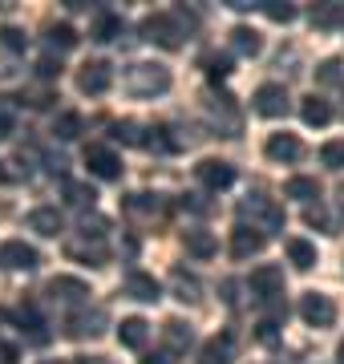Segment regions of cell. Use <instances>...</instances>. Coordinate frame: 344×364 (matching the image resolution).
<instances>
[{
  "label": "cell",
  "instance_id": "c3c4849f",
  "mask_svg": "<svg viewBox=\"0 0 344 364\" xmlns=\"http://www.w3.org/2000/svg\"><path fill=\"white\" fill-rule=\"evenodd\" d=\"M142 364H174V352H166V348H162V352H150Z\"/></svg>",
  "mask_w": 344,
  "mask_h": 364
},
{
  "label": "cell",
  "instance_id": "4dcf8cb0",
  "mask_svg": "<svg viewBox=\"0 0 344 364\" xmlns=\"http://www.w3.org/2000/svg\"><path fill=\"white\" fill-rule=\"evenodd\" d=\"M65 198L69 203H73V207H93V203H97V191H93L90 182H73V178H65Z\"/></svg>",
  "mask_w": 344,
  "mask_h": 364
},
{
  "label": "cell",
  "instance_id": "4316f807",
  "mask_svg": "<svg viewBox=\"0 0 344 364\" xmlns=\"http://www.w3.org/2000/svg\"><path fill=\"white\" fill-rule=\"evenodd\" d=\"M288 259L296 272H312L316 267V247L308 239H288Z\"/></svg>",
  "mask_w": 344,
  "mask_h": 364
},
{
  "label": "cell",
  "instance_id": "484cf974",
  "mask_svg": "<svg viewBox=\"0 0 344 364\" xmlns=\"http://www.w3.org/2000/svg\"><path fill=\"white\" fill-rule=\"evenodd\" d=\"M162 336H166V352H174V356H183V352L195 344V336H190V328H186L183 320H171V324L162 328Z\"/></svg>",
  "mask_w": 344,
  "mask_h": 364
},
{
  "label": "cell",
  "instance_id": "7bdbcfd3",
  "mask_svg": "<svg viewBox=\"0 0 344 364\" xmlns=\"http://www.w3.org/2000/svg\"><path fill=\"white\" fill-rule=\"evenodd\" d=\"M13 122H16V109L9 97H0V138H9L13 134Z\"/></svg>",
  "mask_w": 344,
  "mask_h": 364
},
{
  "label": "cell",
  "instance_id": "816d5d0a",
  "mask_svg": "<svg viewBox=\"0 0 344 364\" xmlns=\"http://www.w3.org/2000/svg\"><path fill=\"white\" fill-rule=\"evenodd\" d=\"M340 210H344V195H340Z\"/></svg>",
  "mask_w": 344,
  "mask_h": 364
},
{
  "label": "cell",
  "instance_id": "db71d44e",
  "mask_svg": "<svg viewBox=\"0 0 344 364\" xmlns=\"http://www.w3.org/2000/svg\"><path fill=\"white\" fill-rule=\"evenodd\" d=\"M45 364H49V360H45Z\"/></svg>",
  "mask_w": 344,
  "mask_h": 364
},
{
  "label": "cell",
  "instance_id": "8992f818",
  "mask_svg": "<svg viewBox=\"0 0 344 364\" xmlns=\"http://www.w3.org/2000/svg\"><path fill=\"white\" fill-rule=\"evenodd\" d=\"M300 316H304L308 328H332L336 324V304L328 296H320V291H308L300 299Z\"/></svg>",
  "mask_w": 344,
  "mask_h": 364
},
{
  "label": "cell",
  "instance_id": "5bb4252c",
  "mask_svg": "<svg viewBox=\"0 0 344 364\" xmlns=\"http://www.w3.org/2000/svg\"><path fill=\"white\" fill-rule=\"evenodd\" d=\"M264 243H267V235L252 231V227H243V223L231 231V255H235V259H252V255H259Z\"/></svg>",
  "mask_w": 344,
  "mask_h": 364
},
{
  "label": "cell",
  "instance_id": "52a82bcc",
  "mask_svg": "<svg viewBox=\"0 0 344 364\" xmlns=\"http://www.w3.org/2000/svg\"><path fill=\"white\" fill-rule=\"evenodd\" d=\"M247 287H252L255 299H279L284 296V267H276V263L255 267L252 279H247Z\"/></svg>",
  "mask_w": 344,
  "mask_h": 364
},
{
  "label": "cell",
  "instance_id": "e575fe53",
  "mask_svg": "<svg viewBox=\"0 0 344 364\" xmlns=\"http://www.w3.org/2000/svg\"><path fill=\"white\" fill-rule=\"evenodd\" d=\"M344 21V9H336V4H320V9H312V25L316 28H332Z\"/></svg>",
  "mask_w": 344,
  "mask_h": 364
},
{
  "label": "cell",
  "instance_id": "8fae6325",
  "mask_svg": "<svg viewBox=\"0 0 344 364\" xmlns=\"http://www.w3.org/2000/svg\"><path fill=\"white\" fill-rule=\"evenodd\" d=\"M106 308H93V312H77L73 316V320H69V336L73 340H93V336H102V332H106Z\"/></svg>",
  "mask_w": 344,
  "mask_h": 364
},
{
  "label": "cell",
  "instance_id": "7dc6e473",
  "mask_svg": "<svg viewBox=\"0 0 344 364\" xmlns=\"http://www.w3.org/2000/svg\"><path fill=\"white\" fill-rule=\"evenodd\" d=\"M276 336H279L276 320H259V340H264V344H276Z\"/></svg>",
  "mask_w": 344,
  "mask_h": 364
},
{
  "label": "cell",
  "instance_id": "7402d4cb",
  "mask_svg": "<svg viewBox=\"0 0 344 364\" xmlns=\"http://www.w3.org/2000/svg\"><path fill=\"white\" fill-rule=\"evenodd\" d=\"M231 49H235L239 57H259V49H264V37H259L255 28L239 25V28H231Z\"/></svg>",
  "mask_w": 344,
  "mask_h": 364
},
{
  "label": "cell",
  "instance_id": "7c38bea8",
  "mask_svg": "<svg viewBox=\"0 0 344 364\" xmlns=\"http://www.w3.org/2000/svg\"><path fill=\"white\" fill-rule=\"evenodd\" d=\"M49 296L61 299V304H85L90 299V284L85 279H73V275H53L49 279Z\"/></svg>",
  "mask_w": 344,
  "mask_h": 364
},
{
  "label": "cell",
  "instance_id": "7a4b0ae2",
  "mask_svg": "<svg viewBox=\"0 0 344 364\" xmlns=\"http://www.w3.org/2000/svg\"><path fill=\"white\" fill-rule=\"evenodd\" d=\"M239 219L247 223L252 219V231L259 235H272V231H284V207H279L276 198L267 195H247L239 203Z\"/></svg>",
  "mask_w": 344,
  "mask_h": 364
},
{
  "label": "cell",
  "instance_id": "603a6c76",
  "mask_svg": "<svg viewBox=\"0 0 344 364\" xmlns=\"http://www.w3.org/2000/svg\"><path fill=\"white\" fill-rule=\"evenodd\" d=\"M300 117H304V126H328V122H332V105L312 93V97L300 102Z\"/></svg>",
  "mask_w": 344,
  "mask_h": 364
},
{
  "label": "cell",
  "instance_id": "ee69618b",
  "mask_svg": "<svg viewBox=\"0 0 344 364\" xmlns=\"http://www.w3.org/2000/svg\"><path fill=\"white\" fill-rule=\"evenodd\" d=\"M37 73H41V77H45V81L61 77V61H53V57L45 53V57H41V61H37Z\"/></svg>",
  "mask_w": 344,
  "mask_h": 364
},
{
  "label": "cell",
  "instance_id": "9a60e30c",
  "mask_svg": "<svg viewBox=\"0 0 344 364\" xmlns=\"http://www.w3.org/2000/svg\"><path fill=\"white\" fill-rule=\"evenodd\" d=\"M235 360V336L223 332V336H211L199 348V364H231Z\"/></svg>",
  "mask_w": 344,
  "mask_h": 364
},
{
  "label": "cell",
  "instance_id": "f6af8a7d",
  "mask_svg": "<svg viewBox=\"0 0 344 364\" xmlns=\"http://www.w3.org/2000/svg\"><path fill=\"white\" fill-rule=\"evenodd\" d=\"M106 227H109V223L97 219V215H93V219L85 215V219H81V231H85V239H90V235H93V239H102V235H106Z\"/></svg>",
  "mask_w": 344,
  "mask_h": 364
},
{
  "label": "cell",
  "instance_id": "6da1fadb",
  "mask_svg": "<svg viewBox=\"0 0 344 364\" xmlns=\"http://www.w3.org/2000/svg\"><path fill=\"white\" fill-rule=\"evenodd\" d=\"M126 90L134 97H158V93L171 90V69L158 65V61H134L126 69Z\"/></svg>",
  "mask_w": 344,
  "mask_h": 364
},
{
  "label": "cell",
  "instance_id": "bcb514c9",
  "mask_svg": "<svg viewBox=\"0 0 344 364\" xmlns=\"http://www.w3.org/2000/svg\"><path fill=\"white\" fill-rule=\"evenodd\" d=\"M25 97H28V105H33V109H45V105L53 102V93H49V90H28Z\"/></svg>",
  "mask_w": 344,
  "mask_h": 364
},
{
  "label": "cell",
  "instance_id": "60d3db41",
  "mask_svg": "<svg viewBox=\"0 0 344 364\" xmlns=\"http://www.w3.org/2000/svg\"><path fill=\"white\" fill-rule=\"evenodd\" d=\"M340 69H344L340 61H324V65L316 69V81H320V85H340V81H344Z\"/></svg>",
  "mask_w": 344,
  "mask_h": 364
},
{
  "label": "cell",
  "instance_id": "83f0119b",
  "mask_svg": "<svg viewBox=\"0 0 344 364\" xmlns=\"http://www.w3.org/2000/svg\"><path fill=\"white\" fill-rule=\"evenodd\" d=\"M142 134H146V130L138 126V122H130V117L109 126V138H114V142H122V146H142V142H146Z\"/></svg>",
  "mask_w": 344,
  "mask_h": 364
},
{
  "label": "cell",
  "instance_id": "1f68e13d",
  "mask_svg": "<svg viewBox=\"0 0 344 364\" xmlns=\"http://www.w3.org/2000/svg\"><path fill=\"white\" fill-rule=\"evenodd\" d=\"M320 162L328 170H344V138H332V142L320 146Z\"/></svg>",
  "mask_w": 344,
  "mask_h": 364
},
{
  "label": "cell",
  "instance_id": "3957f363",
  "mask_svg": "<svg viewBox=\"0 0 344 364\" xmlns=\"http://www.w3.org/2000/svg\"><path fill=\"white\" fill-rule=\"evenodd\" d=\"M142 37L158 49H178L183 45V13H150L142 21Z\"/></svg>",
  "mask_w": 344,
  "mask_h": 364
},
{
  "label": "cell",
  "instance_id": "d6986e66",
  "mask_svg": "<svg viewBox=\"0 0 344 364\" xmlns=\"http://www.w3.org/2000/svg\"><path fill=\"white\" fill-rule=\"evenodd\" d=\"M65 255L69 259H77V263H90V267H102V263L109 259V247L102 243V239H85V243H69L65 247Z\"/></svg>",
  "mask_w": 344,
  "mask_h": 364
},
{
  "label": "cell",
  "instance_id": "f5cc1de1",
  "mask_svg": "<svg viewBox=\"0 0 344 364\" xmlns=\"http://www.w3.org/2000/svg\"><path fill=\"white\" fill-rule=\"evenodd\" d=\"M264 364H272V360H264Z\"/></svg>",
  "mask_w": 344,
  "mask_h": 364
},
{
  "label": "cell",
  "instance_id": "681fc988",
  "mask_svg": "<svg viewBox=\"0 0 344 364\" xmlns=\"http://www.w3.org/2000/svg\"><path fill=\"white\" fill-rule=\"evenodd\" d=\"M0 364H16V348H13V344H0Z\"/></svg>",
  "mask_w": 344,
  "mask_h": 364
},
{
  "label": "cell",
  "instance_id": "277c9868",
  "mask_svg": "<svg viewBox=\"0 0 344 364\" xmlns=\"http://www.w3.org/2000/svg\"><path fill=\"white\" fill-rule=\"evenodd\" d=\"M85 166H90L93 178H106V182L122 178V158L114 154L109 146H102V142H90V146H85Z\"/></svg>",
  "mask_w": 344,
  "mask_h": 364
},
{
  "label": "cell",
  "instance_id": "d4e9b609",
  "mask_svg": "<svg viewBox=\"0 0 344 364\" xmlns=\"http://www.w3.org/2000/svg\"><path fill=\"white\" fill-rule=\"evenodd\" d=\"M284 195H288V198H300V203H308V207H312V203L320 198V182L308 178V174H296V178H288Z\"/></svg>",
  "mask_w": 344,
  "mask_h": 364
},
{
  "label": "cell",
  "instance_id": "9c48e42d",
  "mask_svg": "<svg viewBox=\"0 0 344 364\" xmlns=\"http://www.w3.org/2000/svg\"><path fill=\"white\" fill-rule=\"evenodd\" d=\"M0 263L4 267H13V272H37V247H28L25 239H9V243H0Z\"/></svg>",
  "mask_w": 344,
  "mask_h": 364
},
{
  "label": "cell",
  "instance_id": "f907efd6",
  "mask_svg": "<svg viewBox=\"0 0 344 364\" xmlns=\"http://www.w3.org/2000/svg\"><path fill=\"white\" fill-rule=\"evenodd\" d=\"M336 364H344V340L336 344Z\"/></svg>",
  "mask_w": 344,
  "mask_h": 364
},
{
  "label": "cell",
  "instance_id": "8d00e7d4",
  "mask_svg": "<svg viewBox=\"0 0 344 364\" xmlns=\"http://www.w3.org/2000/svg\"><path fill=\"white\" fill-rule=\"evenodd\" d=\"M264 13H267V21H276V25H288V21H296V9H291V4H284V0H267Z\"/></svg>",
  "mask_w": 344,
  "mask_h": 364
},
{
  "label": "cell",
  "instance_id": "4fadbf2b",
  "mask_svg": "<svg viewBox=\"0 0 344 364\" xmlns=\"http://www.w3.org/2000/svg\"><path fill=\"white\" fill-rule=\"evenodd\" d=\"M264 154L272 158V162H300V158H304V146H300L296 134H272L267 146H264Z\"/></svg>",
  "mask_w": 344,
  "mask_h": 364
},
{
  "label": "cell",
  "instance_id": "f546056e",
  "mask_svg": "<svg viewBox=\"0 0 344 364\" xmlns=\"http://www.w3.org/2000/svg\"><path fill=\"white\" fill-rule=\"evenodd\" d=\"M122 16H114V13H102L97 21H93V28H90V37L93 41H114V37H122Z\"/></svg>",
  "mask_w": 344,
  "mask_h": 364
},
{
  "label": "cell",
  "instance_id": "ba28073f",
  "mask_svg": "<svg viewBox=\"0 0 344 364\" xmlns=\"http://www.w3.org/2000/svg\"><path fill=\"white\" fill-rule=\"evenodd\" d=\"M114 85V73H109L106 61H85V65L77 69V90L90 93V97H102V93Z\"/></svg>",
  "mask_w": 344,
  "mask_h": 364
},
{
  "label": "cell",
  "instance_id": "44dd1931",
  "mask_svg": "<svg viewBox=\"0 0 344 364\" xmlns=\"http://www.w3.org/2000/svg\"><path fill=\"white\" fill-rule=\"evenodd\" d=\"M211 122H215V130L227 134V138H235L239 134V114H235V105H231V97L211 102Z\"/></svg>",
  "mask_w": 344,
  "mask_h": 364
},
{
  "label": "cell",
  "instance_id": "e0dca14e",
  "mask_svg": "<svg viewBox=\"0 0 344 364\" xmlns=\"http://www.w3.org/2000/svg\"><path fill=\"white\" fill-rule=\"evenodd\" d=\"M171 291H174V299H178V304H199V299H203L199 279L186 272V267H174V272H171Z\"/></svg>",
  "mask_w": 344,
  "mask_h": 364
},
{
  "label": "cell",
  "instance_id": "836d02e7",
  "mask_svg": "<svg viewBox=\"0 0 344 364\" xmlns=\"http://www.w3.org/2000/svg\"><path fill=\"white\" fill-rule=\"evenodd\" d=\"M166 126H154V130H150V138H146V150H158V154H171V150H178V142H174V138H166Z\"/></svg>",
  "mask_w": 344,
  "mask_h": 364
},
{
  "label": "cell",
  "instance_id": "f35d334b",
  "mask_svg": "<svg viewBox=\"0 0 344 364\" xmlns=\"http://www.w3.org/2000/svg\"><path fill=\"white\" fill-rule=\"evenodd\" d=\"M16 320H21V328H28V332L41 340V328H45V320H41V312L33 308V304H25V308L16 312Z\"/></svg>",
  "mask_w": 344,
  "mask_h": 364
},
{
  "label": "cell",
  "instance_id": "d6a6232c",
  "mask_svg": "<svg viewBox=\"0 0 344 364\" xmlns=\"http://www.w3.org/2000/svg\"><path fill=\"white\" fill-rule=\"evenodd\" d=\"M158 195H130L126 198V215H158Z\"/></svg>",
  "mask_w": 344,
  "mask_h": 364
},
{
  "label": "cell",
  "instance_id": "cb8c5ba5",
  "mask_svg": "<svg viewBox=\"0 0 344 364\" xmlns=\"http://www.w3.org/2000/svg\"><path fill=\"white\" fill-rule=\"evenodd\" d=\"M183 243H186V251H190L195 259H211L215 251H219V239H215L211 231H186Z\"/></svg>",
  "mask_w": 344,
  "mask_h": 364
},
{
  "label": "cell",
  "instance_id": "74e56055",
  "mask_svg": "<svg viewBox=\"0 0 344 364\" xmlns=\"http://www.w3.org/2000/svg\"><path fill=\"white\" fill-rule=\"evenodd\" d=\"M0 45L9 53H25V45H28V37L21 33V28H13V25H4L0 28Z\"/></svg>",
  "mask_w": 344,
  "mask_h": 364
},
{
  "label": "cell",
  "instance_id": "d590c367",
  "mask_svg": "<svg viewBox=\"0 0 344 364\" xmlns=\"http://www.w3.org/2000/svg\"><path fill=\"white\" fill-rule=\"evenodd\" d=\"M49 45H53V49H73V45H77V28L73 25H53L49 28Z\"/></svg>",
  "mask_w": 344,
  "mask_h": 364
},
{
  "label": "cell",
  "instance_id": "5b68a950",
  "mask_svg": "<svg viewBox=\"0 0 344 364\" xmlns=\"http://www.w3.org/2000/svg\"><path fill=\"white\" fill-rule=\"evenodd\" d=\"M252 105H255V114H259V117H284L291 109V97H288V90H284V85L267 81V85H259V90H255Z\"/></svg>",
  "mask_w": 344,
  "mask_h": 364
},
{
  "label": "cell",
  "instance_id": "2e32d148",
  "mask_svg": "<svg viewBox=\"0 0 344 364\" xmlns=\"http://www.w3.org/2000/svg\"><path fill=\"white\" fill-rule=\"evenodd\" d=\"M126 296H134L138 304H158L162 299V287L154 275H146V272H130L126 275Z\"/></svg>",
  "mask_w": 344,
  "mask_h": 364
},
{
  "label": "cell",
  "instance_id": "ffe728a7",
  "mask_svg": "<svg viewBox=\"0 0 344 364\" xmlns=\"http://www.w3.org/2000/svg\"><path fill=\"white\" fill-rule=\"evenodd\" d=\"M28 231L45 235V239H57L61 235V210L57 207H37L28 215Z\"/></svg>",
  "mask_w": 344,
  "mask_h": 364
},
{
  "label": "cell",
  "instance_id": "ac0fdd59",
  "mask_svg": "<svg viewBox=\"0 0 344 364\" xmlns=\"http://www.w3.org/2000/svg\"><path fill=\"white\" fill-rule=\"evenodd\" d=\"M118 340H122V348H146V340H150V324H146L142 316H126L118 324Z\"/></svg>",
  "mask_w": 344,
  "mask_h": 364
},
{
  "label": "cell",
  "instance_id": "f1b7e54d",
  "mask_svg": "<svg viewBox=\"0 0 344 364\" xmlns=\"http://www.w3.org/2000/svg\"><path fill=\"white\" fill-rule=\"evenodd\" d=\"M81 130H85V122H81V114H73V109H65V114H57L53 134L61 138V142H73V138H77Z\"/></svg>",
  "mask_w": 344,
  "mask_h": 364
},
{
  "label": "cell",
  "instance_id": "30bf717a",
  "mask_svg": "<svg viewBox=\"0 0 344 364\" xmlns=\"http://www.w3.org/2000/svg\"><path fill=\"white\" fill-rule=\"evenodd\" d=\"M195 174H199V182L207 186V191H227V186L235 182V166H231V162H219V158L199 162V166H195Z\"/></svg>",
  "mask_w": 344,
  "mask_h": 364
},
{
  "label": "cell",
  "instance_id": "b9f144b4",
  "mask_svg": "<svg viewBox=\"0 0 344 364\" xmlns=\"http://www.w3.org/2000/svg\"><path fill=\"white\" fill-rule=\"evenodd\" d=\"M304 223L316 227V231H328V210L320 207V203H312V207H304Z\"/></svg>",
  "mask_w": 344,
  "mask_h": 364
},
{
  "label": "cell",
  "instance_id": "ab89813d",
  "mask_svg": "<svg viewBox=\"0 0 344 364\" xmlns=\"http://www.w3.org/2000/svg\"><path fill=\"white\" fill-rule=\"evenodd\" d=\"M203 65H207V77H211V81H223L227 73H231V61H227V57H219V53L203 57Z\"/></svg>",
  "mask_w": 344,
  "mask_h": 364
}]
</instances>
